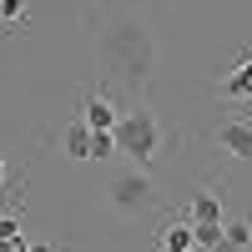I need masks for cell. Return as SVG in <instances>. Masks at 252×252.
Wrapping results in <instances>:
<instances>
[{
  "mask_svg": "<svg viewBox=\"0 0 252 252\" xmlns=\"http://www.w3.org/2000/svg\"><path fill=\"white\" fill-rule=\"evenodd\" d=\"M116 141H121V152L136 166H152L161 157V121L152 111H126L121 126H116Z\"/></svg>",
  "mask_w": 252,
  "mask_h": 252,
  "instance_id": "obj_1",
  "label": "cell"
},
{
  "mask_svg": "<svg viewBox=\"0 0 252 252\" xmlns=\"http://www.w3.org/2000/svg\"><path fill=\"white\" fill-rule=\"evenodd\" d=\"M111 202L121 207V212H146V207L157 202V187H152V177L136 166V172H121V177L111 182Z\"/></svg>",
  "mask_w": 252,
  "mask_h": 252,
  "instance_id": "obj_2",
  "label": "cell"
},
{
  "mask_svg": "<svg viewBox=\"0 0 252 252\" xmlns=\"http://www.w3.org/2000/svg\"><path fill=\"white\" fill-rule=\"evenodd\" d=\"M121 116L126 111H116V101L106 91H86V96H81V121H86L91 131H116Z\"/></svg>",
  "mask_w": 252,
  "mask_h": 252,
  "instance_id": "obj_3",
  "label": "cell"
},
{
  "mask_svg": "<svg viewBox=\"0 0 252 252\" xmlns=\"http://www.w3.org/2000/svg\"><path fill=\"white\" fill-rule=\"evenodd\" d=\"M217 146H222L227 157H237V161H252V121H247V116L222 121V126H217Z\"/></svg>",
  "mask_w": 252,
  "mask_h": 252,
  "instance_id": "obj_4",
  "label": "cell"
},
{
  "mask_svg": "<svg viewBox=\"0 0 252 252\" xmlns=\"http://www.w3.org/2000/svg\"><path fill=\"white\" fill-rule=\"evenodd\" d=\"M217 91H222L227 101H252V51H247L237 66L222 76V86H217Z\"/></svg>",
  "mask_w": 252,
  "mask_h": 252,
  "instance_id": "obj_5",
  "label": "cell"
},
{
  "mask_svg": "<svg viewBox=\"0 0 252 252\" xmlns=\"http://www.w3.org/2000/svg\"><path fill=\"white\" fill-rule=\"evenodd\" d=\"M182 217L187 222H222V192H217V187H202V192L187 202Z\"/></svg>",
  "mask_w": 252,
  "mask_h": 252,
  "instance_id": "obj_6",
  "label": "cell"
},
{
  "mask_svg": "<svg viewBox=\"0 0 252 252\" xmlns=\"http://www.w3.org/2000/svg\"><path fill=\"white\" fill-rule=\"evenodd\" d=\"M91 136H96V131H91L86 121H71L66 131H61V146H66V157H71V161H91Z\"/></svg>",
  "mask_w": 252,
  "mask_h": 252,
  "instance_id": "obj_7",
  "label": "cell"
},
{
  "mask_svg": "<svg viewBox=\"0 0 252 252\" xmlns=\"http://www.w3.org/2000/svg\"><path fill=\"white\" fill-rule=\"evenodd\" d=\"M187 247H197V227L187 217H172L161 227V252H187Z\"/></svg>",
  "mask_w": 252,
  "mask_h": 252,
  "instance_id": "obj_8",
  "label": "cell"
},
{
  "mask_svg": "<svg viewBox=\"0 0 252 252\" xmlns=\"http://www.w3.org/2000/svg\"><path fill=\"white\" fill-rule=\"evenodd\" d=\"M222 232H227V242H232L237 252H242V247H252V212H247V217H232Z\"/></svg>",
  "mask_w": 252,
  "mask_h": 252,
  "instance_id": "obj_9",
  "label": "cell"
},
{
  "mask_svg": "<svg viewBox=\"0 0 252 252\" xmlns=\"http://www.w3.org/2000/svg\"><path fill=\"white\" fill-rule=\"evenodd\" d=\"M116 152H121L116 131H96V136H91V161H106V157H116Z\"/></svg>",
  "mask_w": 252,
  "mask_h": 252,
  "instance_id": "obj_10",
  "label": "cell"
},
{
  "mask_svg": "<svg viewBox=\"0 0 252 252\" xmlns=\"http://www.w3.org/2000/svg\"><path fill=\"white\" fill-rule=\"evenodd\" d=\"M192 227H197V247H202V252H212V247L227 237V232H222V222H192Z\"/></svg>",
  "mask_w": 252,
  "mask_h": 252,
  "instance_id": "obj_11",
  "label": "cell"
},
{
  "mask_svg": "<svg viewBox=\"0 0 252 252\" xmlns=\"http://www.w3.org/2000/svg\"><path fill=\"white\" fill-rule=\"evenodd\" d=\"M0 20H5V26H26L31 5H26V0H0Z\"/></svg>",
  "mask_w": 252,
  "mask_h": 252,
  "instance_id": "obj_12",
  "label": "cell"
},
{
  "mask_svg": "<svg viewBox=\"0 0 252 252\" xmlns=\"http://www.w3.org/2000/svg\"><path fill=\"white\" fill-rule=\"evenodd\" d=\"M0 237L20 242V212H5V217H0Z\"/></svg>",
  "mask_w": 252,
  "mask_h": 252,
  "instance_id": "obj_13",
  "label": "cell"
},
{
  "mask_svg": "<svg viewBox=\"0 0 252 252\" xmlns=\"http://www.w3.org/2000/svg\"><path fill=\"white\" fill-rule=\"evenodd\" d=\"M20 242H26V237H20ZM20 242H10V237H0V252H15Z\"/></svg>",
  "mask_w": 252,
  "mask_h": 252,
  "instance_id": "obj_14",
  "label": "cell"
},
{
  "mask_svg": "<svg viewBox=\"0 0 252 252\" xmlns=\"http://www.w3.org/2000/svg\"><path fill=\"white\" fill-rule=\"evenodd\" d=\"M15 252H51V247H31V242H20V247H15Z\"/></svg>",
  "mask_w": 252,
  "mask_h": 252,
  "instance_id": "obj_15",
  "label": "cell"
},
{
  "mask_svg": "<svg viewBox=\"0 0 252 252\" xmlns=\"http://www.w3.org/2000/svg\"><path fill=\"white\" fill-rule=\"evenodd\" d=\"M0 182H10V172H5V161H0Z\"/></svg>",
  "mask_w": 252,
  "mask_h": 252,
  "instance_id": "obj_16",
  "label": "cell"
},
{
  "mask_svg": "<svg viewBox=\"0 0 252 252\" xmlns=\"http://www.w3.org/2000/svg\"><path fill=\"white\" fill-rule=\"evenodd\" d=\"M0 35H10V26H5V20H0Z\"/></svg>",
  "mask_w": 252,
  "mask_h": 252,
  "instance_id": "obj_17",
  "label": "cell"
},
{
  "mask_svg": "<svg viewBox=\"0 0 252 252\" xmlns=\"http://www.w3.org/2000/svg\"><path fill=\"white\" fill-rule=\"evenodd\" d=\"M187 252H202V247H187Z\"/></svg>",
  "mask_w": 252,
  "mask_h": 252,
  "instance_id": "obj_18",
  "label": "cell"
}]
</instances>
